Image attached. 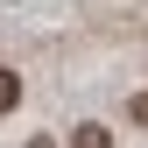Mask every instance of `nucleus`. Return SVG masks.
Here are the masks:
<instances>
[{"label": "nucleus", "mask_w": 148, "mask_h": 148, "mask_svg": "<svg viewBox=\"0 0 148 148\" xmlns=\"http://www.w3.org/2000/svg\"><path fill=\"white\" fill-rule=\"evenodd\" d=\"M71 148H113V134H106V127H99V120H85V127H78V134H71Z\"/></svg>", "instance_id": "2"}, {"label": "nucleus", "mask_w": 148, "mask_h": 148, "mask_svg": "<svg viewBox=\"0 0 148 148\" xmlns=\"http://www.w3.org/2000/svg\"><path fill=\"white\" fill-rule=\"evenodd\" d=\"M14 106H21V71L0 64V113H14Z\"/></svg>", "instance_id": "1"}, {"label": "nucleus", "mask_w": 148, "mask_h": 148, "mask_svg": "<svg viewBox=\"0 0 148 148\" xmlns=\"http://www.w3.org/2000/svg\"><path fill=\"white\" fill-rule=\"evenodd\" d=\"M28 148H57V141H49V134H35V141H28Z\"/></svg>", "instance_id": "4"}, {"label": "nucleus", "mask_w": 148, "mask_h": 148, "mask_svg": "<svg viewBox=\"0 0 148 148\" xmlns=\"http://www.w3.org/2000/svg\"><path fill=\"white\" fill-rule=\"evenodd\" d=\"M127 120H134V127H148V92H134V99H127Z\"/></svg>", "instance_id": "3"}]
</instances>
